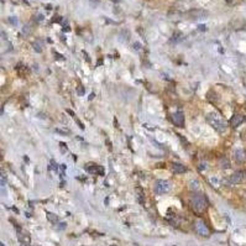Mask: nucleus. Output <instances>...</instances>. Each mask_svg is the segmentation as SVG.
<instances>
[{"mask_svg":"<svg viewBox=\"0 0 246 246\" xmlns=\"http://www.w3.org/2000/svg\"><path fill=\"white\" fill-rule=\"evenodd\" d=\"M208 205V200L203 194H193L192 197V207L196 213H203Z\"/></svg>","mask_w":246,"mask_h":246,"instance_id":"nucleus-2","label":"nucleus"},{"mask_svg":"<svg viewBox=\"0 0 246 246\" xmlns=\"http://www.w3.org/2000/svg\"><path fill=\"white\" fill-rule=\"evenodd\" d=\"M89 173H95V174H103L104 173V168L100 167V166H97V165H93L87 168Z\"/></svg>","mask_w":246,"mask_h":246,"instance_id":"nucleus-7","label":"nucleus"},{"mask_svg":"<svg viewBox=\"0 0 246 246\" xmlns=\"http://www.w3.org/2000/svg\"><path fill=\"white\" fill-rule=\"evenodd\" d=\"M207 120H208L209 124H210L215 130H217L218 132H224V131L226 130V125H225L224 120H223L220 116H218L217 114H214V113L209 114V115L207 116Z\"/></svg>","mask_w":246,"mask_h":246,"instance_id":"nucleus-1","label":"nucleus"},{"mask_svg":"<svg viewBox=\"0 0 246 246\" xmlns=\"http://www.w3.org/2000/svg\"><path fill=\"white\" fill-rule=\"evenodd\" d=\"M171 189V184L168 181H165V179H160L156 182L155 184V193L161 196V194H166L168 193Z\"/></svg>","mask_w":246,"mask_h":246,"instance_id":"nucleus-3","label":"nucleus"},{"mask_svg":"<svg viewBox=\"0 0 246 246\" xmlns=\"http://www.w3.org/2000/svg\"><path fill=\"white\" fill-rule=\"evenodd\" d=\"M189 187H191L192 191H198V189L200 188L198 181H193V182H191V186H189Z\"/></svg>","mask_w":246,"mask_h":246,"instance_id":"nucleus-10","label":"nucleus"},{"mask_svg":"<svg viewBox=\"0 0 246 246\" xmlns=\"http://www.w3.org/2000/svg\"><path fill=\"white\" fill-rule=\"evenodd\" d=\"M78 93H79V94H84V88H83V89L79 88V89H78Z\"/></svg>","mask_w":246,"mask_h":246,"instance_id":"nucleus-13","label":"nucleus"},{"mask_svg":"<svg viewBox=\"0 0 246 246\" xmlns=\"http://www.w3.org/2000/svg\"><path fill=\"white\" fill-rule=\"evenodd\" d=\"M241 122H242V116H241V115H234V116L231 117V120H230V124H231L234 128L239 126Z\"/></svg>","mask_w":246,"mask_h":246,"instance_id":"nucleus-8","label":"nucleus"},{"mask_svg":"<svg viewBox=\"0 0 246 246\" xmlns=\"http://www.w3.org/2000/svg\"><path fill=\"white\" fill-rule=\"evenodd\" d=\"M242 173L241 172H237V173H235V174H233L231 176V178H230V182L233 183V184H237V183H240L241 181H242Z\"/></svg>","mask_w":246,"mask_h":246,"instance_id":"nucleus-9","label":"nucleus"},{"mask_svg":"<svg viewBox=\"0 0 246 246\" xmlns=\"http://www.w3.org/2000/svg\"><path fill=\"white\" fill-rule=\"evenodd\" d=\"M172 171H173L176 174H181V173L187 172V168L184 167L183 165H181V163H173V165H172Z\"/></svg>","mask_w":246,"mask_h":246,"instance_id":"nucleus-6","label":"nucleus"},{"mask_svg":"<svg viewBox=\"0 0 246 246\" xmlns=\"http://www.w3.org/2000/svg\"><path fill=\"white\" fill-rule=\"evenodd\" d=\"M47 218H48V220H50L51 223H56V222L58 220V218L56 217V215H52L51 213H47Z\"/></svg>","mask_w":246,"mask_h":246,"instance_id":"nucleus-12","label":"nucleus"},{"mask_svg":"<svg viewBox=\"0 0 246 246\" xmlns=\"http://www.w3.org/2000/svg\"><path fill=\"white\" fill-rule=\"evenodd\" d=\"M196 229H197L198 234H200V235H204V236H208V235H209V229L205 226V224H204L203 222H197Z\"/></svg>","mask_w":246,"mask_h":246,"instance_id":"nucleus-5","label":"nucleus"},{"mask_svg":"<svg viewBox=\"0 0 246 246\" xmlns=\"http://www.w3.org/2000/svg\"><path fill=\"white\" fill-rule=\"evenodd\" d=\"M236 160L237 161H245V153L242 151H237L236 152Z\"/></svg>","mask_w":246,"mask_h":246,"instance_id":"nucleus-11","label":"nucleus"},{"mask_svg":"<svg viewBox=\"0 0 246 246\" xmlns=\"http://www.w3.org/2000/svg\"><path fill=\"white\" fill-rule=\"evenodd\" d=\"M171 119H172V122L176 126H183V124H184V116H183V114L181 111L174 113Z\"/></svg>","mask_w":246,"mask_h":246,"instance_id":"nucleus-4","label":"nucleus"}]
</instances>
